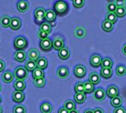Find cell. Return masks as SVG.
<instances>
[{
	"label": "cell",
	"mask_w": 126,
	"mask_h": 113,
	"mask_svg": "<svg viewBox=\"0 0 126 113\" xmlns=\"http://www.w3.org/2000/svg\"><path fill=\"white\" fill-rule=\"evenodd\" d=\"M111 104L113 107H116V108H118V107H120V106L122 105L123 104V99L120 97V96H116L114 98H113L111 99Z\"/></svg>",
	"instance_id": "obj_25"
},
{
	"label": "cell",
	"mask_w": 126,
	"mask_h": 113,
	"mask_svg": "<svg viewBox=\"0 0 126 113\" xmlns=\"http://www.w3.org/2000/svg\"><path fill=\"white\" fill-rule=\"evenodd\" d=\"M114 24H112L110 21H108L107 20H105L103 22V29L105 32H111L113 29Z\"/></svg>",
	"instance_id": "obj_29"
},
{
	"label": "cell",
	"mask_w": 126,
	"mask_h": 113,
	"mask_svg": "<svg viewBox=\"0 0 126 113\" xmlns=\"http://www.w3.org/2000/svg\"><path fill=\"white\" fill-rule=\"evenodd\" d=\"M122 51H123V53L125 54L126 56V45H124L123 46V49H122Z\"/></svg>",
	"instance_id": "obj_50"
},
{
	"label": "cell",
	"mask_w": 126,
	"mask_h": 113,
	"mask_svg": "<svg viewBox=\"0 0 126 113\" xmlns=\"http://www.w3.org/2000/svg\"><path fill=\"white\" fill-rule=\"evenodd\" d=\"M57 76H58V78L60 79H66L69 76V71L65 67H61L60 68H58V71H57Z\"/></svg>",
	"instance_id": "obj_13"
},
{
	"label": "cell",
	"mask_w": 126,
	"mask_h": 113,
	"mask_svg": "<svg viewBox=\"0 0 126 113\" xmlns=\"http://www.w3.org/2000/svg\"><path fill=\"white\" fill-rule=\"evenodd\" d=\"M13 99L15 102L21 103L24 99V94L21 91H15L13 93Z\"/></svg>",
	"instance_id": "obj_12"
},
{
	"label": "cell",
	"mask_w": 126,
	"mask_h": 113,
	"mask_svg": "<svg viewBox=\"0 0 126 113\" xmlns=\"http://www.w3.org/2000/svg\"><path fill=\"white\" fill-rule=\"evenodd\" d=\"M115 2V4L117 6V7H125V3L126 1H122V0H117L114 1Z\"/></svg>",
	"instance_id": "obj_45"
},
{
	"label": "cell",
	"mask_w": 126,
	"mask_h": 113,
	"mask_svg": "<svg viewBox=\"0 0 126 113\" xmlns=\"http://www.w3.org/2000/svg\"><path fill=\"white\" fill-rule=\"evenodd\" d=\"M101 63H102V59H101V57H100V55H98V54H94L91 57L90 63H91V65L92 66L95 67V68H97V67H99L101 65Z\"/></svg>",
	"instance_id": "obj_8"
},
{
	"label": "cell",
	"mask_w": 126,
	"mask_h": 113,
	"mask_svg": "<svg viewBox=\"0 0 126 113\" xmlns=\"http://www.w3.org/2000/svg\"><path fill=\"white\" fill-rule=\"evenodd\" d=\"M74 35L78 38H84L86 35V29L83 27H77L75 29Z\"/></svg>",
	"instance_id": "obj_14"
},
{
	"label": "cell",
	"mask_w": 126,
	"mask_h": 113,
	"mask_svg": "<svg viewBox=\"0 0 126 113\" xmlns=\"http://www.w3.org/2000/svg\"><path fill=\"white\" fill-rule=\"evenodd\" d=\"M36 62L33 60H28L25 64V68L27 71H33L36 69Z\"/></svg>",
	"instance_id": "obj_26"
},
{
	"label": "cell",
	"mask_w": 126,
	"mask_h": 113,
	"mask_svg": "<svg viewBox=\"0 0 126 113\" xmlns=\"http://www.w3.org/2000/svg\"><path fill=\"white\" fill-rule=\"evenodd\" d=\"M100 81V76L97 73L93 72L89 75V82L92 83L93 85L98 84Z\"/></svg>",
	"instance_id": "obj_19"
},
{
	"label": "cell",
	"mask_w": 126,
	"mask_h": 113,
	"mask_svg": "<svg viewBox=\"0 0 126 113\" xmlns=\"http://www.w3.org/2000/svg\"><path fill=\"white\" fill-rule=\"evenodd\" d=\"M32 76H33L34 79H40V78H44V71L41 69L36 68L35 71H33Z\"/></svg>",
	"instance_id": "obj_33"
},
{
	"label": "cell",
	"mask_w": 126,
	"mask_h": 113,
	"mask_svg": "<svg viewBox=\"0 0 126 113\" xmlns=\"http://www.w3.org/2000/svg\"><path fill=\"white\" fill-rule=\"evenodd\" d=\"M1 85H0V93H1Z\"/></svg>",
	"instance_id": "obj_54"
},
{
	"label": "cell",
	"mask_w": 126,
	"mask_h": 113,
	"mask_svg": "<svg viewBox=\"0 0 126 113\" xmlns=\"http://www.w3.org/2000/svg\"><path fill=\"white\" fill-rule=\"evenodd\" d=\"M52 46L55 50H61L64 48V41L61 38H56L53 40Z\"/></svg>",
	"instance_id": "obj_6"
},
{
	"label": "cell",
	"mask_w": 126,
	"mask_h": 113,
	"mask_svg": "<svg viewBox=\"0 0 126 113\" xmlns=\"http://www.w3.org/2000/svg\"><path fill=\"white\" fill-rule=\"evenodd\" d=\"M75 74L77 77L78 78H82L85 75H86V68L82 65H78L75 68Z\"/></svg>",
	"instance_id": "obj_5"
},
{
	"label": "cell",
	"mask_w": 126,
	"mask_h": 113,
	"mask_svg": "<svg viewBox=\"0 0 126 113\" xmlns=\"http://www.w3.org/2000/svg\"><path fill=\"white\" fill-rule=\"evenodd\" d=\"M17 9L21 13H24L29 10V3L27 1H19L17 4Z\"/></svg>",
	"instance_id": "obj_9"
},
{
	"label": "cell",
	"mask_w": 126,
	"mask_h": 113,
	"mask_svg": "<svg viewBox=\"0 0 126 113\" xmlns=\"http://www.w3.org/2000/svg\"><path fill=\"white\" fill-rule=\"evenodd\" d=\"M94 113V112H93V110H87L86 111H85V113Z\"/></svg>",
	"instance_id": "obj_51"
},
{
	"label": "cell",
	"mask_w": 126,
	"mask_h": 113,
	"mask_svg": "<svg viewBox=\"0 0 126 113\" xmlns=\"http://www.w3.org/2000/svg\"><path fill=\"white\" fill-rule=\"evenodd\" d=\"M5 68V64L2 60H0V72L3 71Z\"/></svg>",
	"instance_id": "obj_47"
},
{
	"label": "cell",
	"mask_w": 126,
	"mask_h": 113,
	"mask_svg": "<svg viewBox=\"0 0 126 113\" xmlns=\"http://www.w3.org/2000/svg\"><path fill=\"white\" fill-rule=\"evenodd\" d=\"M114 113H126V110L123 107H118L114 110Z\"/></svg>",
	"instance_id": "obj_46"
},
{
	"label": "cell",
	"mask_w": 126,
	"mask_h": 113,
	"mask_svg": "<svg viewBox=\"0 0 126 113\" xmlns=\"http://www.w3.org/2000/svg\"><path fill=\"white\" fill-rule=\"evenodd\" d=\"M117 15L115 13H109L107 15H106V19L108 21H110L111 22L112 24H114L117 21Z\"/></svg>",
	"instance_id": "obj_40"
},
{
	"label": "cell",
	"mask_w": 126,
	"mask_h": 113,
	"mask_svg": "<svg viewBox=\"0 0 126 113\" xmlns=\"http://www.w3.org/2000/svg\"><path fill=\"white\" fill-rule=\"evenodd\" d=\"M51 29H52V27H51V25L48 23H44L41 25V27H40V30L41 31H44V32H46L47 33H50L51 32Z\"/></svg>",
	"instance_id": "obj_39"
},
{
	"label": "cell",
	"mask_w": 126,
	"mask_h": 113,
	"mask_svg": "<svg viewBox=\"0 0 126 113\" xmlns=\"http://www.w3.org/2000/svg\"><path fill=\"white\" fill-rule=\"evenodd\" d=\"M39 56H40V53H39L38 49H31L29 51L28 57H29L30 60H33V61L36 60L37 61L39 59Z\"/></svg>",
	"instance_id": "obj_10"
},
{
	"label": "cell",
	"mask_w": 126,
	"mask_h": 113,
	"mask_svg": "<svg viewBox=\"0 0 126 113\" xmlns=\"http://www.w3.org/2000/svg\"><path fill=\"white\" fill-rule=\"evenodd\" d=\"M63 108H65L66 110H67L69 112L72 111V110H75V104L69 100V101H66L65 103H64V105H63Z\"/></svg>",
	"instance_id": "obj_32"
},
{
	"label": "cell",
	"mask_w": 126,
	"mask_h": 113,
	"mask_svg": "<svg viewBox=\"0 0 126 113\" xmlns=\"http://www.w3.org/2000/svg\"><path fill=\"white\" fill-rule=\"evenodd\" d=\"M36 65L39 69H44L47 66V60L44 57H41L36 61Z\"/></svg>",
	"instance_id": "obj_24"
},
{
	"label": "cell",
	"mask_w": 126,
	"mask_h": 113,
	"mask_svg": "<svg viewBox=\"0 0 126 113\" xmlns=\"http://www.w3.org/2000/svg\"><path fill=\"white\" fill-rule=\"evenodd\" d=\"M55 18H56V14H55V13L53 10H47L46 12L45 19L47 21H54L55 19Z\"/></svg>",
	"instance_id": "obj_28"
},
{
	"label": "cell",
	"mask_w": 126,
	"mask_h": 113,
	"mask_svg": "<svg viewBox=\"0 0 126 113\" xmlns=\"http://www.w3.org/2000/svg\"><path fill=\"white\" fill-rule=\"evenodd\" d=\"M21 21L18 18H11V21H10V28L13 30H17L21 27Z\"/></svg>",
	"instance_id": "obj_15"
},
{
	"label": "cell",
	"mask_w": 126,
	"mask_h": 113,
	"mask_svg": "<svg viewBox=\"0 0 126 113\" xmlns=\"http://www.w3.org/2000/svg\"><path fill=\"white\" fill-rule=\"evenodd\" d=\"M113 71L111 68H103L100 71V74L104 79H109L111 76Z\"/></svg>",
	"instance_id": "obj_20"
},
{
	"label": "cell",
	"mask_w": 126,
	"mask_h": 113,
	"mask_svg": "<svg viewBox=\"0 0 126 113\" xmlns=\"http://www.w3.org/2000/svg\"><path fill=\"white\" fill-rule=\"evenodd\" d=\"M94 113H104L103 110L101 108H96L95 110H93Z\"/></svg>",
	"instance_id": "obj_48"
},
{
	"label": "cell",
	"mask_w": 126,
	"mask_h": 113,
	"mask_svg": "<svg viewBox=\"0 0 126 113\" xmlns=\"http://www.w3.org/2000/svg\"><path fill=\"white\" fill-rule=\"evenodd\" d=\"M54 7H55L56 13L59 15H63L68 10V5H67L66 2H65L63 1H57L55 4Z\"/></svg>",
	"instance_id": "obj_2"
},
{
	"label": "cell",
	"mask_w": 126,
	"mask_h": 113,
	"mask_svg": "<svg viewBox=\"0 0 126 113\" xmlns=\"http://www.w3.org/2000/svg\"><path fill=\"white\" fill-rule=\"evenodd\" d=\"M112 65H113V62L110 58H105L102 60V63H101L102 68H111Z\"/></svg>",
	"instance_id": "obj_31"
},
{
	"label": "cell",
	"mask_w": 126,
	"mask_h": 113,
	"mask_svg": "<svg viewBox=\"0 0 126 113\" xmlns=\"http://www.w3.org/2000/svg\"><path fill=\"white\" fill-rule=\"evenodd\" d=\"M48 36H49V33H47L46 32L39 30V32H38V37L41 40H45V39H47L48 38Z\"/></svg>",
	"instance_id": "obj_43"
},
{
	"label": "cell",
	"mask_w": 126,
	"mask_h": 113,
	"mask_svg": "<svg viewBox=\"0 0 126 113\" xmlns=\"http://www.w3.org/2000/svg\"><path fill=\"white\" fill-rule=\"evenodd\" d=\"M10 21H11V19L9 16L4 15L0 19V25L3 27H5V28L8 27L10 25Z\"/></svg>",
	"instance_id": "obj_23"
},
{
	"label": "cell",
	"mask_w": 126,
	"mask_h": 113,
	"mask_svg": "<svg viewBox=\"0 0 126 113\" xmlns=\"http://www.w3.org/2000/svg\"><path fill=\"white\" fill-rule=\"evenodd\" d=\"M116 73L119 76H123L126 74V68L124 65H120L116 69Z\"/></svg>",
	"instance_id": "obj_38"
},
{
	"label": "cell",
	"mask_w": 126,
	"mask_h": 113,
	"mask_svg": "<svg viewBox=\"0 0 126 113\" xmlns=\"http://www.w3.org/2000/svg\"><path fill=\"white\" fill-rule=\"evenodd\" d=\"M14 74H15V77L16 79V80H21L24 81L25 80L27 76H28V73L27 71L26 70V68H23V67H18L15 71H14Z\"/></svg>",
	"instance_id": "obj_1"
},
{
	"label": "cell",
	"mask_w": 126,
	"mask_h": 113,
	"mask_svg": "<svg viewBox=\"0 0 126 113\" xmlns=\"http://www.w3.org/2000/svg\"><path fill=\"white\" fill-rule=\"evenodd\" d=\"M13 113H27L26 108L22 105H18L13 109Z\"/></svg>",
	"instance_id": "obj_42"
},
{
	"label": "cell",
	"mask_w": 126,
	"mask_h": 113,
	"mask_svg": "<svg viewBox=\"0 0 126 113\" xmlns=\"http://www.w3.org/2000/svg\"><path fill=\"white\" fill-rule=\"evenodd\" d=\"M13 74L10 71H7L2 75V80L5 83H10L13 80Z\"/></svg>",
	"instance_id": "obj_27"
},
{
	"label": "cell",
	"mask_w": 126,
	"mask_h": 113,
	"mask_svg": "<svg viewBox=\"0 0 126 113\" xmlns=\"http://www.w3.org/2000/svg\"><path fill=\"white\" fill-rule=\"evenodd\" d=\"M85 4L84 0H73V5L76 8H80L82 7Z\"/></svg>",
	"instance_id": "obj_44"
},
{
	"label": "cell",
	"mask_w": 126,
	"mask_h": 113,
	"mask_svg": "<svg viewBox=\"0 0 126 113\" xmlns=\"http://www.w3.org/2000/svg\"><path fill=\"white\" fill-rule=\"evenodd\" d=\"M1 97H0V103H1Z\"/></svg>",
	"instance_id": "obj_55"
},
{
	"label": "cell",
	"mask_w": 126,
	"mask_h": 113,
	"mask_svg": "<svg viewBox=\"0 0 126 113\" xmlns=\"http://www.w3.org/2000/svg\"><path fill=\"white\" fill-rule=\"evenodd\" d=\"M40 110L41 113H51L52 111V107L51 106L50 104L45 102L41 105Z\"/></svg>",
	"instance_id": "obj_22"
},
{
	"label": "cell",
	"mask_w": 126,
	"mask_h": 113,
	"mask_svg": "<svg viewBox=\"0 0 126 113\" xmlns=\"http://www.w3.org/2000/svg\"><path fill=\"white\" fill-rule=\"evenodd\" d=\"M14 58L16 61H18L19 63H22L26 59V54L24 51H17L15 53Z\"/></svg>",
	"instance_id": "obj_18"
},
{
	"label": "cell",
	"mask_w": 126,
	"mask_h": 113,
	"mask_svg": "<svg viewBox=\"0 0 126 113\" xmlns=\"http://www.w3.org/2000/svg\"><path fill=\"white\" fill-rule=\"evenodd\" d=\"M75 101L78 104H83L86 101V95L84 93H76L75 96Z\"/></svg>",
	"instance_id": "obj_30"
},
{
	"label": "cell",
	"mask_w": 126,
	"mask_h": 113,
	"mask_svg": "<svg viewBox=\"0 0 126 113\" xmlns=\"http://www.w3.org/2000/svg\"><path fill=\"white\" fill-rule=\"evenodd\" d=\"M26 87V84L24 82V81H21V80H16L14 83V88L16 90V91H21L22 92Z\"/></svg>",
	"instance_id": "obj_21"
},
{
	"label": "cell",
	"mask_w": 126,
	"mask_h": 113,
	"mask_svg": "<svg viewBox=\"0 0 126 113\" xmlns=\"http://www.w3.org/2000/svg\"><path fill=\"white\" fill-rule=\"evenodd\" d=\"M27 45V40L24 37H18L14 41L15 48L19 51L24 49Z\"/></svg>",
	"instance_id": "obj_3"
},
{
	"label": "cell",
	"mask_w": 126,
	"mask_h": 113,
	"mask_svg": "<svg viewBox=\"0 0 126 113\" xmlns=\"http://www.w3.org/2000/svg\"><path fill=\"white\" fill-rule=\"evenodd\" d=\"M115 14L117 16L119 17H123L126 15V7H117L116 11H115Z\"/></svg>",
	"instance_id": "obj_36"
},
{
	"label": "cell",
	"mask_w": 126,
	"mask_h": 113,
	"mask_svg": "<svg viewBox=\"0 0 126 113\" xmlns=\"http://www.w3.org/2000/svg\"><path fill=\"white\" fill-rule=\"evenodd\" d=\"M107 10L109 13H115V11L117 10V6L115 4L114 1H109V4H107Z\"/></svg>",
	"instance_id": "obj_37"
},
{
	"label": "cell",
	"mask_w": 126,
	"mask_h": 113,
	"mask_svg": "<svg viewBox=\"0 0 126 113\" xmlns=\"http://www.w3.org/2000/svg\"><path fill=\"white\" fill-rule=\"evenodd\" d=\"M58 113H69V112L67 110H66L65 108H61L59 110Z\"/></svg>",
	"instance_id": "obj_49"
},
{
	"label": "cell",
	"mask_w": 126,
	"mask_h": 113,
	"mask_svg": "<svg viewBox=\"0 0 126 113\" xmlns=\"http://www.w3.org/2000/svg\"><path fill=\"white\" fill-rule=\"evenodd\" d=\"M119 93V90L117 87L115 86H110L107 89V95L109 98H114L118 96Z\"/></svg>",
	"instance_id": "obj_11"
},
{
	"label": "cell",
	"mask_w": 126,
	"mask_h": 113,
	"mask_svg": "<svg viewBox=\"0 0 126 113\" xmlns=\"http://www.w3.org/2000/svg\"><path fill=\"white\" fill-rule=\"evenodd\" d=\"M45 14H46V11L42 7L37 8L35 10V16L37 20H41V21L43 18H45Z\"/></svg>",
	"instance_id": "obj_17"
},
{
	"label": "cell",
	"mask_w": 126,
	"mask_h": 113,
	"mask_svg": "<svg viewBox=\"0 0 126 113\" xmlns=\"http://www.w3.org/2000/svg\"><path fill=\"white\" fill-rule=\"evenodd\" d=\"M0 113H2V108L1 106H0Z\"/></svg>",
	"instance_id": "obj_53"
},
{
	"label": "cell",
	"mask_w": 126,
	"mask_h": 113,
	"mask_svg": "<svg viewBox=\"0 0 126 113\" xmlns=\"http://www.w3.org/2000/svg\"><path fill=\"white\" fill-rule=\"evenodd\" d=\"M40 46H41V48L42 50H44L45 51H49L52 47V42L49 38L45 39V40H43L41 41Z\"/></svg>",
	"instance_id": "obj_7"
},
{
	"label": "cell",
	"mask_w": 126,
	"mask_h": 113,
	"mask_svg": "<svg viewBox=\"0 0 126 113\" xmlns=\"http://www.w3.org/2000/svg\"><path fill=\"white\" fill-rule=\"evenodd\" d=\"M106 98V92L103 89L99 88L94 93V99L97 101H102Z\"/></svg>",
	"instance_id": "obj_4"
},
{
	"label": "cell",
	"mask_w": 126,
	"mask_h": 113,
	"mask_svg": "<svg viewBox=\"0 0 126 113\" xmlns=\"http://www.w3.org/2000/svg\"><path fill=\"white\" fill-rule=\"evenodd\" d=\"M84 88H85V92L87 93H90L94 91V86L92 83L89 82H86L84 83Z\"/></svg>",
	"instance_id": "obj_34"
},
{
	"label": "cell",
	"mask_w": 126,
	"mask_h": 113,
	"mask_svg": "<svg viewBox=\"0 0 126 113\" xmlns=\"http://www.w3.org/2000/svg\"><path fill=\"white\" fill-rule=\"evenodd\" d=\"M75 90L76 93H84L85 88H84V83L79 82L76 85L75 88Z\"/></svg>",
	"instance_id": "obj_35"
},
{
	"label": "cell",
	"mask_w": 126,
	"mask_h": 113,
	"mask_svg": "<svg viewBox=\"0 0 126 113\" xmlns=\"http://www.w3.org/2000/svg\"><path fill=\"white\" fill-rule=\"evenodd\" d=\"M58 56L61 60H67L70 56V51L67 48H63L62 49L59 50Z\"/></svg>",
	"instance_id": "obj_16"
},
{
	"label": "cell",
	"mask_w": 126,
	"mask_h": 113,
	"mask_svg": "<svg viewBox=\"0 0 126 113\" xmlns=\"http://www.w3.org/2000/svg\"><path fill=\"white\" fill-rule=\"evenodd\" d=\"M69 113H79V112L77 110H72V111H70Z\"/></svg>",
	"instance_id": "obj_52"
},
{
	"label": "cell",
	"mask_w": 126,
	"mask_h": 113,
	"mask_svg": "<svg viewBox=\"0 0 126 113\" xmlns=\"http://www.w3.org/2000/svg\"><path fill=\"white\" fill-rule=\"evenodd\" d=\"M45 79L44 78H40V79H34V84L38 88H42L45 85Z\"/></svg>",
	"instance_id": "obj_41"
}]
</instances>
